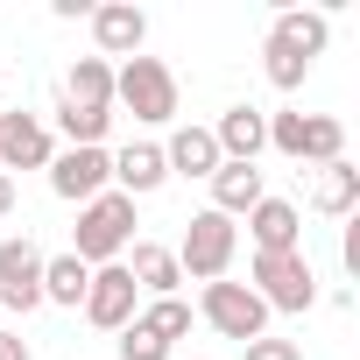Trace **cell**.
Wrapping results in <instances>:
<instances>
[{
	"label": "cell",
	"instance_id": "cell-1",
	"mask_svg": "<svg viewBox=\"0 0 360 360\" xmlns=\"http://www.w3.org/2000/svg\"><path fill=\"white\" fill-rule=\"evenodd\" d=\"M325 43H332V22H325V15L283 8V15L269 22V43H262V71H269V85H276V92H297V85L311 78V64L325 57Z\"/></svg>",
	"mask_w": 360,
	"mask_h": 360
},
{
	"label": "cell",
	"instance_id": "cell-2",
	"mask_svg": "<svg viewBox=\"0 0 360 360\" xmlns=\"http://www.w3.org/2000/svg\"><path fill=\"white\" fill-rule=\"evenodd\" d=\"M127 240H134V198H120V191H99L92 205H78L71 255H78L85 269H106V262H120V255H127Z\"/></svg>",
	"mask_w": 360,
	"mask_h": 360
},
{
	"label": "cell",
	"instance_id": "cell-3",
	"mask_svg": "<svg viewBox=\"0 0 360 360\" xmlns=\"http://www.w3.org/2000/svg\"><path fill=\"white\" fill-rule=\"evenodd\" d=\"M233 248H240V226L226 219V212H191V226H184V240H176V269H184V283L198 276V283H226V269H233Z\"/></svg>",
	"mask_w": 360,
	"mask_h": 360
},
{
	"label": "cell",
	"instance_id": "cell-4",
	"mask_svg": "<svg viewBox=\"0 0 360 360\" xmlns=\"http://www.w3.org/2000/svg\"><path fill=\"white\" fill-rule=\"evenodd\" d=\"M113 106H127V113L148 120V127L176 120V71H169L162 57H127V64L113 71Z\"/></svg>",
	"mask_w": 360,
	"mask_h": 360
},
{
	"label": "cell",
	"instance_id": "cell-5",
	"mask_svg": "<svg viewBox=\"0 0 360 360\" xmlns=\"http://www.w3.org/2000/svg\"><path fill=\"white\" fill-rule=\"evenodd\" d=\"M269 148L290 162H339L346 155V120L332 113H269Z\"/></svg>",
	"mask_w": 360,
	"mask_h": 360
},
{
	"label": "cell",
	"instance_id": "cell-6",
	"mask_svg": "<svg viewBox=\"0 0 360 360\" xmlns=\"http://www.w3.org/2000/svg\"><path fill=\"white\" fill-rule=\"evenodd\" d=\"M248 276H255L248 290H255L269 311H311V304H318V276H311L304 248H297V255H255Z\"/></svg>",
	"mask_w": 360,
	"mask_h": 360
},
{
	"label": "cell",
	"instance_id": "cell-7",
	"mask_svg": "<svg viewBox=\"0 0 360 360\" xmlns=\"http://www.w3.org/2000/svg\"><path fill=\"white\" fill-rule=\"evenodd\" d=\"M198 318L219 332V339H269V304L248 290V283H205V297H198Z\"/></svg>",
	"mask_w": 360,
	"mask_h": 360
},
{
	"label": "cell",
	"instance_id": "cell-8",
	"mask_svg": "<svg viewBox=\"0 0 360 360\" xmlns=\"http://www.w3.org/2000/svg\"><path fill=\"white\" fill-rule=\"evenodd\" d=\"M50 191L64 205H92L99 191H113V155L106 148H64V155H50Z\"/></svg>",
	"mask_w": 360,
	"mask_h": 360
},
{
	"label": "cell",
	"instance_id": "cell-9",
	"mask_svg": "<svg viewBox=\"0 0 360 360\" xmlns=\"http://www.w3.org/2000/svg\"><path fill=\"white\" fill-rule=\"evenodd\" d=\"M43 304V248L22 233V240H0V311H36Z\"/></svg>",
	"mask_w": 360,
	"mask_h": 360
},
{
	"label": "cell",
	"instance_id": "cell-10",
	"mask_svg": "<svg viewBox=\"0 0 360 360\" xmlns=\"http://www.w3.org/2000/svg\"><path fill=\"white\" fill-rule=\"evenodd\" d=\"M134 304H141V290H134V276L120 269V262H106V269H92V283H85V318L99 325V332H120V325H134Z\"/></svg>",
	"mask_w": 360,
	"mask_h": 360
},
{
	"label": "cell",
	"instance_id": "cell-11",
	"mask_svg": "<svg viewBox=\"0 0 360 360\" xmlns=\"http://www.w3.org/2000/svg\"><path fill=\"white\" fill-rule=\"evenodd\" d=\"M57 141L36 113H0V176H15V169H50Z\"/></svg>",
	"mask_w": 360,
	"mask_h": 360
},
{
	"label": "cell",
	"instance_id": "cell-12",
	"mask_svg": "<svg viewBox=\"0 0 360 360\" xmlns=\"http://www.w3.org/2000/svg\"><path fill=\"white\" fill-rule=\"evenodd\" d=\"M92 43H99V57H141L148 15L134 0H106V8H92Z\"/></svg>",
	"mask_w": 360,
	"mask_h": 360
},
{
	"label": "cell",
	"instance_id": "cell-13",
	"mask_svg": "<svg viewBox=\"0 0 360 360\" xmlns=\"http://www.w3.org/2000/svg\"><path fill=\"white\" fill-rule=\"evenodd\" d=\"M248 233H255V255H297L304 248V212L290 198H262L248 212Z\"/></svg>",
	"mask_w": 360,
	"mask_h": 360
},
{
	"label": "cell",
	"instance_id": "cell-14",
	"mask_svg": "<svg viewBox=\"0 0 360 360\" xmlns=\"http://www.w3.org/2000/svg\"><path fill=\"white\" fill-rule=\"evenodd\" d=\"M212 141H219V162H255V155L269 148V113H255V106H226L219 127H212Z\"/></svg>",
	"mask_w": 360,
	"mask_h": 360
},
{
	"label": "cell",
	"instance_id": "cell-15",
	"mask_svg": "<svg viewBox=\"0 0 360 360\" xmlns=\"http://www.w3.org/2000/svg\"><path fill=\"white\" fill-rule=\"evenodd\" d=\"M162 176H169V162H162L155 141H127V148L113 155V191H120V198H148V191H162Z\"/></svg>",
	"mask_w": 360,
	"mask_h": 360
},
{
	"label": "cell",
	"instance_id": "cell-16",
	"mask_svg": "<svg viewBox=\"0 0 360 360\" xmlns=\"http://www.w3.org/2000/svg\"><path fill=\"white\" fill-rule=\"evenodd\" d=\"M262 198H269V184H262L255 162H219V169H212V212L240 219V212H255Z\"/></svg>",
	"mask_w": 360,
	"mask_h": 360
},
{
	"label": "cell",
	"instance_id": "cell-17",
	"mask_svg": "<svg viewBox=\"0 0 360 360\" xmlns=\"http://www.w3.org/2000/svg\"><path fill=\"white\" fill-rule=\"evenodd\" d=\"M120 269H127L134 290H148V297H176V283H184V269H176V248H162V240H134V255H127Z\"/></svg>",
	"mask_w": 360,
	"mask_h": 360
},
{
	"label": "cell",
	"instance_id": "cell-18",
	"mask_svg": "<svg viewBox=\"0 0 360 360\" xmlns=\"http://www.w3.org/2000/svg\"><path fill=\"white\" fill-rule=\"evenodd\" d=\"M64 106L113 113V64H106V57H78V64L64 71Z\"/></svg>",
	"mask_w": 360,
	"mask_h": 360
},
{
	"label": "cell",
	"instance_id": "cell-19",
	"mask_svg": "<svg viewBox=\"0 0 360 360\" xmlns=\"http://www.w3.org/2000/svg\"><path fill=\"white\" fill-rule=\"evenodd\" d=\"M162 162H169V176H205V184H212V169H219V141H212V127H176L169 148H162Z\"/></svg>",
	"mask_w": 360,
	"mask_h": 360
},
{
	"label": "cell",
	"instance_id": "cell-20",
	"mask_svg": "<svg viewBox=\"0 0 360 360\" xmlns=\"http://www.w3.org/2000/svg\"><path fill=\"white\" fill-rule=\"evenodd\" d=\"M311 205H318V212H325V219H346V212H353V205H360V169H353V162H346V155H339V162H325V169H318V191H311Z\"/></svg>",
	"mask_w": 360,
	"mask_h": 360
},
{
	"label": "cell",
	"instance_id": "cell-21",
	"mask_svg": "<svg viewBox=\"0 0 360 360\" xmlns=\"http://www.w3.org/2000/svg\"><path fill=\"white\" fill-rule=\"evenodd\" d=\"M85 283H92V269H85L78 255H43V304L78 311V304H85Z\"/></svg>",
	"mask_w": 360,
	"mask_h": 360
},
{
	"label": "cell",
	"instance_id": "cell-22",
	"mask_svg": "<svg viewBox=\"0 0 360 360\" xmlns=\"http://www.w3.org/2000/svg\"><path fill=\"white\" fill-rule=\"evenodd\" d=\"M134 318H141L162 346H176V339L191 332V304H184V297H148V311H134Z\"/></svg>",
	"mask_w": 360,
	"mask_h": 360
},
{
	"label": "cell",
	"instance_id": "cell-23",
	"mask_svg": "<svg viewBox=\"0 0 360 360\" xmlns=\"http://www.w3.org/2000/svg\"><path fill=\"white\" fill-rule=\"evenodd\" d=\"M57 127H64V141H71V148H106V127H113V113H85V106H57Z\"/></svg>",
	"mask_w": 360,
	"mask_h": 360
},
{
	"label": "cell",
	"instance_id": "cell-24",
	"mask_svg": "<svg viewBox=\"0 0 360 360\" xmlns=\"http://www.w3.org/2000/svg\"><path fill=\"white\" fill-rule=\"evenodd\" d=\"M120 360H169V346L134 318V325H120Z\"/></svg>",
	"mask_w": 360,
	"mask_h": 360
},
{
	"label": "cell",
	"instance_id": "cell-25",
	"mask_svg": "<svg viewBox=\"0 0 360 360\" xmlns=\"http://www.w3.org/2000/svg\"><path fill=\"white\" fill-rule=\"evenodd\" d=\"M240 353H248V360H304V346H297V339H248Z\"/></svg>",
	"mask_w": 360,
	"mask_h": 360
},
{
	"label": "cell",
	"instance_id": "cell-26",
	"mask_svg": "<svg viewBox=\"0 0 360 360\" xmlns=\"http://www.w3.org/2000/svg\"><path fill=\"white\" fill-rule=\"evenodd\" d=\"M0 360H29V339H15V332H0Z\"/></svg>",
	"mask_w": 360,
	"mask_h": 360
},
{
	"label": "cell",
	"instance_id": "cell-27",
	"mask_svg": "<svg viewBox=\"0 0 360 360\" xmlns=\"http://www.w3.org/2000/svg\"><path fill=\"white\" fill-rule=\"evenodd\" d=\"M15 212V176H0V219Z\"/></svg>",
	"mask_w": 360,
	"mask_h": 360
}]
</instances>
